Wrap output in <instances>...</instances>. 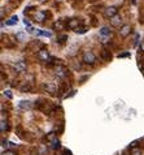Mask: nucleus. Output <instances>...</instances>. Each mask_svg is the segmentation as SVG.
Segmentation results:
<instances>
[{"instance_id": "1", "label": "nucleus", "mask_w": 144, "mask_h": 155, "mask_svg": "<svg viewBox=\"0 0 144 155\" xmlns=\"http://www.w3.org/2000/svg\"><path fill=\"white\" fill-rule=\"evenodd\" d=\"M83 63H85V64H88V65H93L96 63L95 54H93V52H91V51L85 52V54H83Z\"/></svg>"}, {"instance_id": "2", "label": "nucleus", "mask_w": 144, "mask_h": 155, "mask_svg": "<svg viewBox=\"0 0 144 155\" xmlns=\"http://www.w3.org/2000/svg\"><path fill=\"white\" fill-rule=\"evenodd\" d=\"M55 74L59 78H65L68 76V69L64 65H57V67H55Z\"/></svg>"}, {"instance_id": "3", "label": "nucleus", "mask_w": 144, "mask_h": 155, "mask_svg": "<svg viewBox=\"0 0 144 155\" xmlns=\"http://www.w3.org/2000/svg\"><path fill=\"white\" fill-rule=\"evenodd\" d=\"M43 89L49 94H56V91H57V86L53 82H45V84L43 85Z\"/></svg>"}, {"instance_id": "4", "label": "nucleus", "mask_w": 144, "mask_h": 155, "mask_svg": "<svg viewBox=\"0 0 144 155\" xmlns=\"http://www.w3.org/2000/svg\"><path fill=\"white\" fill-rule=\"evenodd\" d=\"M38 57H39L42 61H49V60H52V57H51V55H49V52H48L47 50H40L39 52H38Z\"/></svg>"}, {"instance_id": "5", "label": "nucleus", "mask_w": 144, "mask_h": 155, "mask_svg": "<svg viewBox=\"0 0 144 155\" xmlns=\"http://www.w3.org/2000/svg\"><path fill=\"white\" fill-rule=\"evenodd\" d=\"M130 33H131V26L127 25V24H125V25H122L119 28V35L122 38H126L127 35H130Z\"/></svg>"}, {"instance_id": "6", "label": "nucleus", "mask_w": 144, "mask_h": 155, "mask_svg": "<svg viewBox=\"0 0 144 155\" xmlns=\"http://www.w3.org/2000/svg\"><path fill=\"white\" fill-rule=\"evenodd\" d=\"M66 26H68V29H70V30H77V29L79 28V21L77 20V18H70V20L66 22Z\"/></svg>"}, {"instance_id": "7", "label": "nucleus", "mask_w": 144, "mask_h": 155, "mask_svg": "<svg viewBox=\"0 0 144 155\" xmlns=\"http://www.w3.org/2000/svg\"><path fill=\"white\" fill-rule=\"evenodd\" d=\"M110 25L116 26V28H121V26H122V18H121V16L116 14L114 17H112V18H110Z\"/></svg>"}, {"instance_id": "8", "label": "nucleus", "mask_w": 144, "mask_h": 155, "mask_svg": "<svg viewBox=\"0 0 144 155\" xmlns=\"http://www.w3.org/2000/svg\"><path fill=\"white\" fill-rule=\"evenodd\" d=\"M104 14H105V17L112 18V17H114L117 14V8H116V7H108V8L105 9Z\"/></svg>"}, {"instance_id": "9", "label": "nucleus", "mask_w": 144, "mask_h": 155, "mask_svg": "<svg viewBox=\"0 0 144 155\" xmlns=\"http://www.w3.org/2000/svg\"><path fill=\"white\" fill-rule=\"evenodd\" d=\"M14 69H16V72H18V73L25 72L26 71V63L25 61H17L14 64Z\"/></svg>"}, {"instance_id": "10", "label": "nucleus", "mask_w": 144, "mask_h": 155, "mask_svg": "<svg viewBox=\"0 0 144 155\" xmlns=\"http://www.w3.org/2000/svg\"><path fill=\"white\" fill-rule=\"evenodd\" d=\"M18 107H20L21 110H31V108H33V103H31L30 100H21L20 103H18Z\"/></svg>"}, {"instance_id": "11", "label": "nucleus", "mask_w": 144, "mask_h": 155, "mask_svg": "<svg viewBox=\"0 0 144 155\" xmlns=\"http://www.w3.org/2000/svg\"><path fill=\"white\" fill-rule=\"evenodd\" d=\"M34 18L37 21H39V22H43V21L45 20V13L44 12H37V13H35V16H34Z\"/></svg>"}, {"instance_id": "12", "label": "nucleus", "mask_w": 144, "mask_h": 155, "mask_svg": "<svg viewBox=\"0 0 144 155\" xmlns=\"http://www.w3.org/2000/svg\"><path fill=\"white\" fill-rule=\"evenodd\" d=\"M100 35H101V37H109L110 35V29L108 28V26H103V28L100 29Z\"/></svg>"}, {"instance_id": "13", "label": "nucleus", "mask_w": 144, "mask_h": 155, "mask_svg": "<svg viewBox=\"0 0 144 155\" xmlns=\"http://www.w3.org/2000/svg\"><path fill=\"white\" fill-rule=\"evenodd\" d=\"M49 147H51L52 150H57V149L60 147V140H59V138L53 140V141L51 142V145H49Z\"/></svg>"}, {"instance_id": "14", "label": "nucleus", "mask_w": 144, "mask_h": 155, "mask_svg": "<svg viewBox=\"0 0 144 155\" xmlns=\"http://www.w3.org/2000/svg\"><path fill=\"white\" fill-rule=\"evenodd\" d=\"M18 22V17L17 16H12L8 21H7V25H16Z\"/></svg>"}, {"instance_id": "15", "label": "nucleus", "mask_w": 144, "mask_h": 155, "mask_svg": "<svg viewBox=\"0 0 144 155\" xmlns=\"http://www.w3.org/2000/svg\"><path fill=\"white\" fill-rule=\"evenodd\" d=\"M66 40H68V35H66V34L57 35V42H59V43H65Z\"/></svg>"}, {"instance_id": "16", "label": "nucleus", "mask_w": 144, "mask_h": 155, "mask_svg": "<svg viewBox=\"0 0 144 155\" xmlns=\"http://www.w3.org/2000/svg\"><path fill=\"white\" fill-rule=\"evenodd\" d=\"M101 55H103V59L107 60V61H109L110 60V54H109V51L108 50H103L101 51Z\"/></svg>"}, {"instance_id": "17", "label": "nucleus", "mask_w": 144, "mask_h": 155, "mask_svg": "<svg viewBox=\"0 0 144 155\" xmlns=\"http://www.w3.org/2000/svg\"><path fill=\"white\" fill-rule=\"evenodd\" d=\"M7 129H8V124H7V121H4V119H1V123H0V130H1V132H5Z\"/></svg>"}, {"instance_id": "18", "label": "nucleus", "mask_w": 144, "mask_h": 155, "mask_svg": "<svg viewBox=\"0 0 144 155\" xmlns=\"http://www.w3.org/2000/svg\"><path fill=\"white\" fill-rule=\"evenodd\" d=\"M53 29H57V30H62V29H64V22H62V21L55 22V24H53Z\"/></svg>"}, {"instance_id": "19", "label": "nucleus", "mask_w": 144, "mask_h": 155, "mask_svg": "<svg viewBox=\"0 0 144 155\" xmlns=\"http://www.w3.org/2000/svg\"><path fill=\"white\" fill-rule=\"evenodd\" d=\"M86 31H87V28H86V26H79V28L75 30V33L77 34H85Z\"/></svg>"}, {"instance_id": "20", "label": "nucleus", "mask_w": 144, "mask_h": 155, "mask_svg": "<svg viewBox=\"0 0 144 155\" xmlns=\"http://www.w3.org/2000/svg\"><path fill=\"white\" fill-rule=\"evenodd\" d=\"M38 35H44V37H52V33L51 31H37Z\"/></svg>"}, {"instance_id": "21", "label": "nucleus", "mask_w": 144, "mask_h": 155, "mask_svg": "<svg viewBox=\"0 0 144 155\" xmlns=\"http://www.w3.org/2000/svg\"><path fill=\"white\" fill-rule=\"evenodd\" d=\"M131 155H141V150L139 147H134L131 149Z\"/></svg>"}, {"instance_id": "22", "label": "nucleus", "mask_w": 144, "mask_h": 155, "mask_svg": "<svg viewBox=\"0 0 144 155\" xmlns=\"http://www.w3.org/2000/svg\"><path fill=\"white\" fill-rule=\"evenodd\" d=\"M16 39H18V40H25V39H26V35L20 31V33L16 34Z\"/></svg>"}, {"instance_id": "23", "label": "nucleus", "mask_w": 144, "mask_h": 155, "mask_svg": "<svg viewBox=\"0 0 144 155\" xmlns=\"http://www.w3.org/2000/svg\"><path fill=\"white\" fill-rule=\"evenodd\" d=\"M56 138H57V137H56V133H53V132H52V133H49V134L47 135V140H48V141H49V142H52V141H53V140H56Z\"/></svg>"}, {"instance_id": "24", "label": "nucleus", "mask_w": 144, "mask_h": 155, "mask_svg": "<svg viewBox=\"0 0 144 155\" xmlns=\"http://www.w3.org/2000/svg\"><path fill=\"white\" fill-rule=\"evenodd\" d=\"M30 90H31V85H25V86L21 88V91H22V93H27V91H30Z\"/></svg>"}, {"instance_id": "25", "label": "nucleus", "mask_w": 144, "mask_h": 155, "mask_svg": "<svg viewBox=\"0 0 144 155\" xmlns=\"http://www.w3.org/2000/svg\"><path fill=\"white\" fill-rule=\"evenodd\" d=\"M1 155H16V152L12 151V150H5V151H3Z\"/></svg>"}, {"instance_id": "26", "label": "nucleus", "mask_w": 144, "mask_h": 155, "mask_svg": "<svg viewBox=\"0 0 144 155\" xmlns=\"http://www.w3.org/2000/svg\"><path fill=\"white\" fill-rule=\"evenodd\" d=\"M4 95H7L9 99H11V98H12V93H11V90H5V91H4Z\"/></svg>"}, {"instance_id": "27", "label": "nucleus", "mask_w": 144, "mask_h": 155, "mask_svg": "<svg viewBox=\"0 0 144 155\" xmlns=\"http://www.w3.org/2000/svg\"><path fill=\"white\" fill-rule=\"evenodd\" d=\"M136 145H138V142L134 141V142H131V144H130V147H131V149H134V147H136Z\"/></svg>"}, {"instance_id": "28", "label": "nucleus", "mask_w": 144, "mask_h": 155, "mask_svg": "<svg viewBox=\"0 0 144 155\" xmlns=\"http://www.w3.org/2000/svg\"><path fill=\"white\" fill-rule=\"evenodd\" d=\"M129 52H126V54H121V55H118V57H126V56H129Z\"/></svg>"}, {"instance_id": "29", "label": "nucleus", "mask_w": 144, "mask_h": 155, "mask_svg": "<svg viewBox=\"0 0 144 155\" xmlns=\"http://www.w3.org/2000/svg\"><path fill=\"white\" fill-rule=\"evenodd\" d=\"M140 50H141V51H143V52H144V42H143V43H141V44H140Z\"/></svg>"}, {"instance_id": "30", "label": "nucleus", "mask_w": 144, "mask_h": 155, "mask_svg": "<svg viewBox=\"0 0 144 155\" xmlns=\"http://www.w3.org/2000/svg\"><path fill=\"white\" fill-rule=\"evenodd\" d=\"M61 155H71V154H70V152H69V151H65V152H64V154H61Z\"/></svg>"}, {"instance_id": "31", "label": "nucleus", "mask_w": 144, "mask_h": 155, "mask_svg": "<svg viewBox=\"0 0 144 155\" xmlns=\"http://www.w3.org/2000/svg\"><path fill=\"white\" fill-rule=\"evenodd\" d=\"M141 69H143V72H144V63L141 64Z\"/></svg>"}]
</instances>
